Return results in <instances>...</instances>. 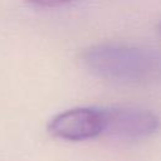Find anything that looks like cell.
<instances>
[{
	"label": "cell",
	"instance_id": "3957f363",
	"mask_svg": "<svg viewBox=\"0 0 161 161\" xmlns=\"http://www.w3.org/2000/svg\"><path fill=\"white\" fill-rule=\"evenodd\" d=\"M48 132L65 141H87L103 135V108L77 107L54 116Z\"/></svg>",
	"mask_w": 161,
	"mask_h": 161
},
{
	"label": "cell",
	"instance_id": "6da1fadb",
	"mask_svg": "<svg viewBox=\"0 0 161 161\" xmlns=\"http://www.w3.org/2000/svg\"><path fill=\"white\" fill-rule=\"evenodd\" d=\"M82 62L93 75L118 84H151L161 80V52L119 43L87 48Z\"/></svg>",
	"mask_w": 161,
	"mask_h": 161
},
{
	"label": "cell",
	"instance_id": "277c9868",
	"mask_svg": "<svg viewBox=\"0 0 161 161\" xmlns=\"http://www.w3.org/2000/svg\"><path fill=\"white\" fill-rule=\"evenodd\" d=\"M25 1L39 5V6H45V8H58V6L70 4L74 0H25Z\"/></svg>",
	"mask_w": 161,
	"mask_h": 161
},
{
	"label": "cell",
	"instance_id": "7a4b0ae2",
	"mask_svg": "<svg viewBox=\"0 0 161 161\" xmlns=\"http://www.w3.org/2000/svg\"><path fill=\"white\" fill-rule=\"evenodd\" d=\"M160 118L151 111L138 107L103 108V135L122 140L138 141L155 135Z\"/></svg>",
	"mask_w": 161,
	"mask_h": 161
},
{
	"label": "cell",
	"instance_id": "5b68a950",
	"mask_svg": "<svg viewBox=\"0 0 161 161\" xmlns=\"http://www.w3.org/2000/svg\"><path fill=\"white\" fill-rule=\"evenodd\" d=\"M160 29H161V23H160Z\"/></svg>",
	"mask_w": 161,
	"mask_h": 161
}]
</instances>
